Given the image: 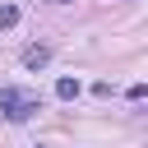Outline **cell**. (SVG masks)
Masks as SVG:
<instances>
[{"instance_id":"obj_1","label":"cell","mask_w":148,"mask_h":148,"mask_svg":"<svg viewBox=\"0 0 148 148\" xmlns=\"http://www.w3.org/2000/svg\"><path fill=\"white\" fill-rule=\"evenodd\" d=\"M42 111V97L32 92V88H0V116L5 120H28V116H37Z\"/></svg>"},{"instance_id":"obj_5","label":"cell","mask_w":148,"mask_h":148,"mask_svg":"<svg viewBox=\"0 0 148 148\" xmlns=\"http://www.w3.org/2000/svg\"><path fill=\"white\" fill-rule=\"evenodd\" d=\"M148 97V83H130V102H143Z\"/></svg>"},{"instance_id":"obj_4","label":"cell","mask_w":148,"mask_h":148,"mask_svg":"<svg viewBox=\"0 0 148 148\" xmlns=\"http://www.w3.org/2000/svg\"><path fill=\"white\" fill-rule=\"evenodd\" d=\"M18 23V5H0V32H9Z\"/></svg>"},{"instance_id":"obj_2","label":"cell","mask_w":148,"mask_h":148,"mask_svg":"<svg viewBox=\"0 0 148 148\" xmlns=\"http://www.w3.org/2000/svg\"><path fill=\"white\" fill-rule=\"evenodd\" d=\"M51 56H56V51H51L46 42H37V46H28V51H23V69H32V74H37V69H46V65H51Z\"/></svg>"},{"instance_id":"obj_3","label":"cell","mask_w":148,"mask_h":148,"mask_svg":"<svg viewBox=\"0 0 148 148\" xmlns=\"http://www.w3.org/2000/svg\"><path fill=\"white\" fill-rule=\"evenodd\" d=\"M56 97H60V102H74V97H79V79H69V74H65V79L56 83Z\"/></svg>"},{"instance_id":"obj_6","label":"cell","mask_w":148,"mask_h":148,"mask_svg":"<svg viewBox=\"0 0 148 148\" xmlns=\"http://www.w3.org/2000/svg\"><path fill=\"white\" fill-rule=\"evenodd\" d=\"M51 5H69V0H51Z\"/></svg>"}]
</instances>
